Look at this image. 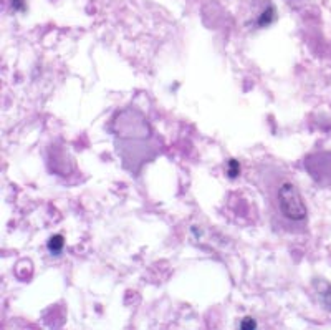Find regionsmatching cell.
Here are the masks:
<instances>
[{
    "label": "cell",
    "mask_w": 331,
    "mask_h": 330,
    "mask_svg": "<svg viewBox=\"0 0 331 330\" xmlns=\"http://www.w3.org/2000/svg\"><path fill=\"white\" fill-rule=\"evenodd\" d=\"M115 148L123 166L136 174L146 163L161 151V141L156 138L149 121L134 108L121 110L113 121Z\"/></svg>",
    "instance_id": "1"
},
{
    "label": "cell",
    "mask_w": 331,
    "mask_h": 330,
    "mask_svg": "<svg viewBox=\"0 0 331 330\" xmlns=\"http://www.w3.org/2000/svg\"><path fill=\"white\" fill-rule=\"evenodd\" d=\"M260 188L275 229L293 234L305 231L308 211L293 181L267 166L260 173Z\"/></svg>",
    "instance_id": "2"
},
{
    "label": "cell",
    "mask_w": 331,
    "mask_h": 330,
    "mask_svg": "<svg viewBox=\"0 0 331 330\" xmlns=\"http://www.w3.org/2000/svg\"><path fill=\"white\" fill-rule=\"evenodd\" d=\"M315 286H316V292H318V296H320L321 304H325V307L331 309V284L318 280Z\"/></svg>",
    "instance_id": "3"
},
{
    "label": "cell",
    "mask_w": 331,
    "mask_h": 330,
    "mask_svg": "<svg viewBox=\"0 0 331 330\" xmlns=\"http://www.w3.org/2000/svg\"><path fill=\"white\" fill-rule=\"evenodd\" d=\"M63 246H65V241H63V236H60V234H55V236H52L48 239V251L52 252V254H60V252L63 251Z\"/></svg>",
    "instance_id": "4"
},
{
    "label": "cell",
    "mask_w": 331,
    "mask_h": 330,
    "mask_svg": "<svg viewBox=\"0 0 331 330\" xmlns=\"http://www.w3.org/2000/svg\"><path fill=\"white\" fill-rule=\"evenodd\" d=\"M273 19H275V8L271 7V5H269L264 10V13H262V15L258 17L257 24L260 25V27H267V25H270L271 22H273Z\"/></svg>",
    "instance_id": "5"
},
{
    "label": "cell",
    "mask_w": 331,
    "mask_h": 330,
    "mask_svg": "<svg viewBox=\"0 0 331 330\" xmlns=\"http://www.w3.org/2000/svg\"><path fill=\"white\" fill-rule=\"evenodd\" d=\"M240 174V163L237 160H229L227 163V176L235 179Z\"/></svg>",
    "instance_id": "6"
},
{
    "label": "cell",
    "mask_w": 331,
    "mask_h": 330,
    "mask_svg": "<svg viewBox=\"0 0 331 330\" xmlns=\"http://www.w3.org/2000/svg\"><path fill=\"white\" fill-rule=\"evenodd\" d=\"M257 329V322L252 317H245L240 322V330H255Z\"/></svg>",
    "instance_id": "7"
},
{
    "label": "cell",
    "mask_w": 331,
    "mask_h": 330,
    "mask_svg": "<svg viewBox=\"0 0 331 330\" xmlns=\"http://www.w3.org/2000/svg\"><path fill=\"white\" fill-rule=\"evenodd\" d=\"M13 8H15V10L24 8V0H13Z\"/></svg>",
    "instance_id": "8"
}]
</instances>
